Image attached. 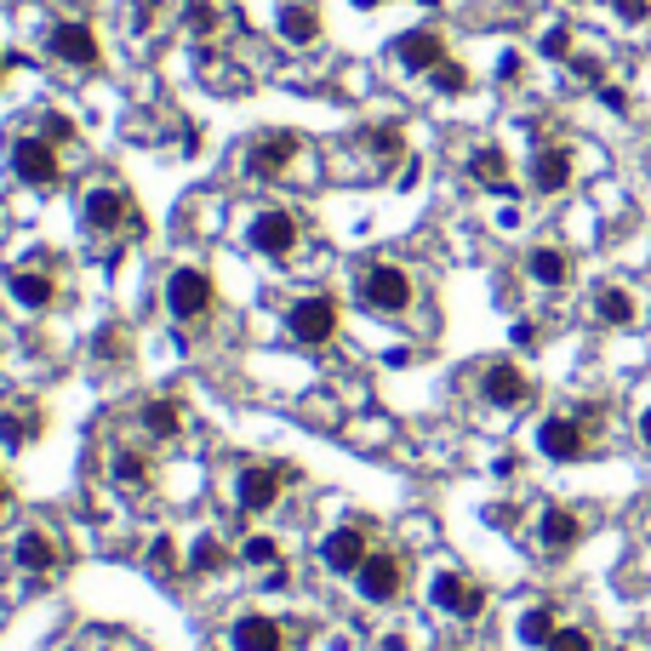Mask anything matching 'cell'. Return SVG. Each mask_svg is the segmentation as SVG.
Instances as JSON below:
<instances>
[{
    "label": "cell",
    "mask_w": 651,
    "mask_h": 651,
    "mask_svg": "<svg viewBox=\"0 0 651 651\" xmlns=\"http://www.w3.org/2000/svg\"><path fill=\"white\" fill-rule=\"evenodd\" d=\"M411 297H418V286H411V274L400 263H371L360 274V303L377 308V315H406Z\"/></svg>",
    "instance_id": "obj_1"
},
{
    "label": "cell",
    "mask_w": 651,
    "mask_h": 651,
    "mask_svg": "<svg viewBox=\"0 0 651 651\" xmlns=\"http://www.w3.org/2000/svg\"><path fill=\"white\" fill-rule=\"evenodd\" d=\"M212 303H218V286H212V274H206V269H171L166 274V308H171V321H200Z\"/></svg>",
    "instance_id": "obj_2"
},
{
    "label": "cell",
    "mask_w": 651,
    "mask_h": 651,
    "mask_svg": "<svg viewBox=\"0 0 651 651\" xmlns=\"http://www.w3.org/2000/svg\"><path fill=\"white\" fill-rule=\"evenodd\" d=\"M286 480H292L286 463H246V469H240V480H234V503L246 508V514H269L274 503H281Z\"/></svg>",
    "instance_id": "obj_3"
},
{
    "label": "cell",
    "mask_w": 651,
    "mask_h": 651,
    "mask_svg": "<svg viewBox=\"0 0 651 651\" xmlns=\"http://www.w3.org/2000/svg\"><path fill=\"white\" fill-rule=\"evenodd\" d=\"M406 577H411V566H406V555H395V548H371V555H366V566L355 571L360 595H366L371 606H384V600H400Z\"/></svg>",
    "instance_id": "obj_4"
},
{
    "label": "cell",
    "mask_w": 651,
    "mask_h": 651,
    "mask_svg": "<svg viewBox=\"0 0 651 651\" xmlns=\"http://www.w3.org/2000/svg\"><path fill=\"white\" fill-rule=\"evenodd\" d=\"M46 52H52L57 63H69V69H97V63H103L97 29H92V23H81V18H63V23H52V34H46Z\"/></svg>",
    "instance_id": "obj_5"
},
{
    "label": "cell",
    "mask_w": 651,
    "mask_h": 651,
    "mask_svg": "<svg viewBox=\"0 0 651 651\" xmlns=\"http://www.w3.org/2000/svg\"><path fill=\"white\" fill-rule=\"evenodd\" d=\"M297 155H303L297 132H258L246 144V171H252V178H281Z\"/></svg>",
    "instance_id": "obj_6"
},
{
    "label": "cell",
    "mask_w": 651,
    "mask_h": 651,
    "mask_svg": "<svg viewBox=\"0 0 651 651\" xmlns=\"http://www.w3.org/2000/svg\"><path fill=\"white\" fill-rule=\"evenodd\" d=\"M12 171H18V183H29V189H52L63 178L57 144H46V137H18V144H12Z\"/></svg>",
    "instance_id": "obj_7"
},
{
    "label": "cell",
    "mask_w": 651,
    "mask_h": 651,
    "mask_svg": "<svg viewBox=\"0 0 651 651\" xmlns=\"http://www.w3.org/2000/svg\"><path fill=\"white\" fill-rule=\"evenodd\" d=\"M286 332L303 343V349H321V343H332V332H337V303L332 297H297L292 315H286Z\"/></svg>",
    "instance_id": "obj_8"
},
{
    "label": "cell",
    "mask_w": 651,
    "mask_h": 651,
    "mask_svg": "<svg viewBox=\"0 0 651 651\" xmlns=\"http://www.w3.org/2000/svg\"><path fill=\"white\" fill-rule=\"evenodd\" d=\"M297 218L292 212H281V206H269V212H258L252 218V252H263V258H274V263H286L292 252H297Z\"/></svg>",
    "instance_id": "obj_9"
},
{
    "label": "cell",
    "mask_w": 651,
    "mask_h": 651,
    "mask_svg": "<svg viewBox=\"0 0 651 651\" xmlns=\"http://www.w3.org/2000/svg\"><path fill=\"white\" fill-rule=\"evenodd\" d=\"M537 445H543V458H555V463H577L582 452H589V429L577 423V411H571V418L555 411V418L537 429Z\"/></svg>",
    "instance_id": "obj_10"
},
{
    "label": "cell",
    "mask_w": 651,
    "mask_h": 651,
    "mask_svg": "<svg viewBox=\"0 0 651 651\" xmlns=\"http://www.w3.org/2000/svg\"><path fill=\"white\" fill-rule=\"evenodd\" d=\"M81 223H86L92 234L126 229V223H132V195H126V189H92V195L81 200Z\"/></svg>",
    "instance_id": "obj_11"
},
{
    "label": "cell",
    "mask_w": 651,
    "mask_h": 651,
    "mask_svg": "<svg viewBox=\"0 0 651 651\" xmlns=\"http://www.w3.org/2000/svg\"><path fill=\"white\" fill-rule=\"evenodd\" d=\"M480 395H486L492 406H526L532 400V377L514 360H492V366H480Z\"/></svg>",
    "instance_id": "obj_12"
},
{
    "label": "cell",
    "mask_w": 651,
    "mask_h": 651,
    "mask_svg": "<svg viewBox=\"0 0 651 651\" xmlns=\"http://www.w3.org/2000/svg\"><path fill=\"white\" fill-rule=\"evenodd\" d=\"M434 606L452 611V617H463V623H474V617L486 611V589H480V582H469L463 571H440V577H434Z\"/></svg>",
    "instance_id": "obj_13"
},
{
    "label": "cell",
    "mask_w": 651,
    "mask_h": 651,
    "mask_svg": "<svg viewBox=\"0 0 651 651\" xmlns=\"http://www.w3.org/2000/svg\"><path fill=\"white\" fill-rule=\"evenodd\" d=\"M366 555H371V537H366V526H337V532L321 543V560H326L337 577H355V571L366 566Z\"/></svg>",
    "instance_id": "obj_14"
},
{
    "label": "cell",
    "mask_w": 651,
    "mask_h": 651,
    "mask_svg": "<svg viewBox=\"0 0 651 651\" xmlns=\"http://www.w3.org/2000/svg\"><path fill=\"white\" fill-rule=\"evenodd\" d=\"M395 63L411 69V75H434V69L445 63V41H440L434 29H411V34H400V41H395Z\"/></svg>",
    "instance_id": "obj_15"
},
{
    "label": "cell",
    "mask_w": 651,
    "mask_h": 651,
    "mask_svg": "<svg viewBox=\"0 0 651 651\" xmlns=\"http://www.w3.org/2000/svg\"><path fill=\"white\" fill-rule=\"evenodd\" d=\"M229 645L234 651H286V629L274 623V617H263V611H246L229 629Z\"/></svg>",
    "instance_id": "obj_16"
},
{
    "label": "cell",
    "mask_w": 651,
    "mask_h": 651,
    "mask_svg": "<svg viewBox=\"0 0 651 651\" xmlns=\"http://www.w3.org/2000/svg\"><path fill=\"white\" fill-rule=\"evenodd\" d=\"M12 560H18L23 571H34V577H52V571H57V560H63V548H57V537H52V532L29 526V532L18 537V548H12Z\"/></svg>",
    "instance_id": "obj_17"
},
{
    "label": "cell",
    "mask_w": 651,
    "mask_h": 651,
    "mask_svg": "<svg viewBox=\"0 0 651 651\" xmlns=\"http://www.w3.org/2000/svg\"><path fill=\"white\" fill-rule=\"evenodd\" d=\"M571 183V149L566 144H543L532 155V189L537 195H560Z\"/></svg>",
    "instance_id": "obj_18"
},
{
    "label": "cell",
    "mask_w": 651,
    "mask_h": 651,
    "mask_svg": "<svg viewBox=\"0 0 651 651\" xmlns=\"http://www.w3.org/2000/svg\"><path fill=\"white\" fill-rule=\"evenodd\" d=\"M281 41L286 46H315L321 41V7L315 0H286L281 7Z\"/></svg>",
    "instance_id": "obj_19"
},
{
    "label": "cell",
    "mask_w": 651,
    "mask_h": 651,
    "mask_svg": "<svg viewBox=\"0 0 651 651\" xmlns=\"http://www.w3.org/2000/svg\"><path fill=\"white\" fill-rule=\"evenodd\" d=\"M7 286H12V303L34 308V315H41V308H52V303H57V281H52L46 269H18Z\"/></svg>",
    "instance_id": "obj_20"
},
{
    "label": "cell",
    "mask_w": 651,
    "mask_h": 651,
    "mask_svg": "<svg viewBox=\"0 0 651 651\" xmlns=\"http://www.w3.org/2000/svg\"><path fill=\"white\" fill-rule=\"evenodd\" d=\"M469 178H474L480 189H497V195H508V155H503L497 144L474 149V155H469Z\"/></svg>",
    "instance_id": "obj_21"
},
{
    "label": "cell",
    "mask_w": 651,
    "mask_h": 651,
    "mask_svg": "<svg viewBox=\"0 0 651 651\" xmlns=\"http://www.w3.org/2000/svg\"><path fill=\"white\" fill-rule=\"evenodd\" d=\"M582 537V521L571 508H548L543 514V548H555V555H566V548Z\"/></svg>",
    "instance_id": "obj_22"
},
{
    "label": "cell",
    "mask_w": 651,
    "mask_h": 651,
    "mask_svg": "<svg viewBox=\"0 0 651 651\" xmlns=\"http://www.w3.org/2000/svg\"><path fill=\"white\" fill-rule=\"evenodd\" d=\"M526 274H532L537 286H566L571 263H566V252H555V246H537V252L526 258Z\"/></svg>",
    "instance_id": "obj_23"
},
{
    "label": "cell",
    "mask_w": 651,
    "mask_h": 651,
    "mask_svg": "<svg viewBox=\"0 0 651 651\" xmlns=\"http://www.w3.org/2000/svg\"><path fill=\"white\" fill-rule=\"evenodd\" d=\"M595 315H600L606 326H629V321H634V297H629L623 286H600V292H595Z\"/></svg>",
    "instance_id": "obj_24"
},
{
    "label": "cell",
    "mask_w": 651,
    "mask_h": 651,
    "mask_svg": "<svg viewBox=\"0 0 651 651\" xmlns=\"http://www.w3.org/2000/svg\"><path fill=\"white\" fill-rule=\"evenodd\" d=\"M144 429H149L155 440H171V434L183 429V411L171 406V400H149V406H144Z\"/></svg>",
    "instance_id": "obj_25"
},
{
    "label": "cell",
    "mask_w": 651,
    "mask_h": 651,
    "mask_svg": "<svg viewBox=\"0 0 651 651\" xmlns=\"http://www.w3.org/2000/svg\"><path fill=\"white\" fill-rule=\"evenodd\" d=\"M0 440H7V445L41 440V411H34V418H23V411H0Z\"/></svg>",
    "instance_id": "obj_26"
},
{
    "label": "cell",
    "mask_w": 651,
    "mask_h": 651,
    "mask_svg": "<svg viewBox=\"0 0 651 651\" xmlns=\"http://www.w3.org/2000/svg\"><path fill=\"white\" fill-rule=\"evenodd\" d=\"M521 640L526 645H548V640H555V606H532L521 617Z\"/></svg>",
    "instance_id": "obj_27"
},
{
    "label": "cell",
    "mask_w": 651,
    "mask_h": 651,
    "mask_svg": "<svg viewBox=\"0 0 651 651\" xmlns=\"http://www.w3.org/2000/svg\"><path fill=\"white\" fill-rule=\"evenodd\" d=\"M240 560H246V566H258V571H263V566L274 571V566H281V543L258 532V537H246V543H240Z\"/></svg>",
    "instance_id": "obj_28"
},
{
    "label": "cell",
    "mask_w": 651,
    "mask_h": 651,
    "mask_svg": "<svg viewBox=\"0 0 651 651\" xmlns=\"http://www.w3.org/2000/svg\"><path fill=\"white\" fill-rule=\"evenodd\" d=\"M183 23L200 34V41H206V34H218V23H223V7H212V0H189V7H183Z\"/></svg>",
    "instance_id": "obj_29"
},
{
    "label": "cell",
    "mask_w": 651,
    "mask_h": 651,
    "mask_svg": "<svg viewBox=\"0 0 651 651\" xmlns=\"http://www.w3.org/2000/svg\"><path fill=\"white\" fill-rule=\"evenodd\" d=\"M115 480H120V486H132V492H144L149 486V463L137 458V452H120L115 458Z\"/></svg>",
    "instance_id": "obj_30"
},
{
    "label": "cell",
    "mask_w": 651,
    "mask_h": 651,
    "mask_svg": "<svg viewBox=\"0 0 651 651\" xmlns=\"http://www.w3.org/2000/svg\"><path fill=\"white\" fill-rule=\"evenodd\" d=\"M149 566H155L160 577H166V571L178 577V571H183V555H178V543H171V537H155V543H149Z\"/></svg>",
    "instance_id": "obj_31"
},
{
    "label": "cell",
    "mask_w": 651,
    "mask_h": 651,
    "mask_svg": "<svg viewBox=\"0 0 651 651\" xmlns=\"http://www.w3.org/2000/svg\"><path fill=\"white\" fill-rule=\"evenodd\" d=\"M429 81H434V92H452V97H458V92H469V69L445 57V63L434 69V75H429Z\"/></svg>",
    "instance_id": "obj_32"
},
{
    "label": "cell",
    "mask_w": 651,
    "mask_h": 651,
    "mask_svg": "<svg viewBox=\"0 0 651 651\" xmlns=\"http://www.w3.org/2000/svg\"><path fill=\"white\" fill-rule=\"evenodd\" d=\"M195 571H218V566H229V548L218 543V537H200L195 543V560H189Z\"/></svg>",
    "instance_id": "obj_33"
},
{
    "label": "cell",
    "mask_w": 651,
    "mask_h": 651,
    "mask_svg": "<svg viewBox=\"0 0 651 651\" xmlns=\"http://www.w3.org/2000/svg\"><path fill=\"white\" fill-rule=\"evenodd\" d=\"M97 355H103V360H120V355H132V332H126V326H103V337H97Z\"/></svg>",
    "instance_id": "obj_34"
},
{
    "label": "cell",
    "mask_w": 651,
    "mask_h": 651,
    "mask_svg": "<svg viewBox=\"0 0 651 651\" xmlns=\"http://www.w3.org/2000/svg\"><path fill=\"white\" fill-rule=\"evenodd\" d=\"M543 651H595V640L582 629H555V640H548Z\"/></svg>",
    "instance_id": "obj_35"
},
{
    "label": "cell",
    "mask_w": 651,
    "mask_h": 651,
    "mask_svg": "<svg viewBox=\"0 0 651 651\" xmlns=\"http://www.w3.org/2000/svg\"><path fill=\"white\" fill-rule=\"evenodd\" d=\"M41 137H46V144H69L75 126H69V115H41Z\"/></svg>",
    "instance_id": "obj_36"
},
{
    "label": "cell",
    "mask_w": 651,
    "mask_h": 651,
    "mask_svg": "<svg viewBox=\"0 0 651 651\" xmlns=\"http://www.w3.org/2000/svg\"><path fill=\"white\" fill-rule=\"evenodd\" d=\"M543 57H571V29H548L543 34Z\"/></svg>",
    "instance_id": "obj_37"
},
{
    "label": "cell",
    "mask_w": 651,
    "mask_h": 651,
    "mask_svg": "<svg viewBox=\"0 0 651 651\" xmlns=\"http://www.w3.org/2000/svg\"><path fill=\"white\" fill-rule=\"evenodd\" d=\"M617 18H623V23H645L651 18V0H617Z\"/></svg>",
    "instance_id": "obj_38"
},
{
    "label": "cell",
    "mask_w": 651,
    "mask_h": 651,
    "mask_svg": "<svg viewBox=\"0 0 651 651\" xmlns=\"http://www.w3.org/2000/svg\"><path fill=\"white\" fill-rule=\"evenodd\" d=\"M571 75H577V81H589V86H600V63L577 52V57H571Z\"/></svg>",
    "instance_id": "obj_39"
},
{
    "label": "cell",
    "mask_w": 651,
    "mask_h": 651,
    "mask_svg": "<svg viewBox=\"0 0 651 651\" xmlns=\"http://www.w3.org/2000/svg\"><path fill=\"white\" fill-rule=\"evenodd\" d=\"M514 343H521V349H537V343H543V332H537L532 321H521V326H514Z\"/></svg>",
    "instance_id": "obj_40"
},
{
    "label": "cell",
    "mask_w": 651,
    "mask_h": 651,
    "mask_svg": "<svg viewBox=\"0 0 651 651\" xmlns=\"http://www.w3.org/2000/svg\"><path fill=\"white\" fill-rule=\"evenodd\" d=\"M600 103H606V109H617V115H623V109H629V92H617V86H600Z\"/></svg>",
    "instance_id": "obj_41"
},
{
    "label": "cell",
    "mask_w": 651,
    "mask_h": 651,
    "mask_svg": "<svg viewBox=\"0 0 651 651\" xmlns=\"http://www.w3.org/2000/svg\"><path fill=\"white\" fill-rule=\"evenodd\" d=\"M497 75H503V81H521V52H503V63H497Z\"/></svg>",
    "instance_id": "obj_42"
},
{
    "label": "cell",
    "mask_w": 651,
    "mask_h": 651,
    "mask_svg": "<svg viewBox=\"0 0 651 651\" xmlns=\"http://www.w3.org/2000/svg\"><path fill=\"white\" fill-rule=\"evenodd\" d=\"M640 440L651 445V411H645V418H640Z\"/></svg>",
    "instance_id": "obj_43"
},
{
    "label": "cell",
    "mask_w": 651,
    "mask_h": 651,
    "mask_svg": "<svg viewBox=\"0 0 651 651\" xmlns=\"http://www.w3.org/2000/svg\"><path fill=\"white\" fill-rule=\"evenodd\" d=\"M7 503H12V492H7V486H0V521H7Z\"/></svg>",
    "instance_id": "obj_44"
},
{
    "label": "cell",
    "mask_w": 651,
    "mask_h": 651,
    "mask_svg": "<svg viewBox=\"0 0 651 651\" xmlns=\"http://www.w3.org/2000/svg\"><path fill=\"white\" fill-rule=\"evenodd\" d=\"M0 81H7V52H0Z\"/></svg>",
    "instance_id": "obj_45"
},
{
    "label": "cell",
    "mask_w": 651,
    "mask_h": 651,
    "mask_svg": "<svg viewBox=\"0 0 651 651\" xmlns=\"http://www.w3.org/2000/svg\"><path fill=\"white\" fill-rule=\"evenodd\" d=\"M355 7H377V0H355Z\"/></svg>",
    "instance_id": "obj_46"
}]
</instances>
